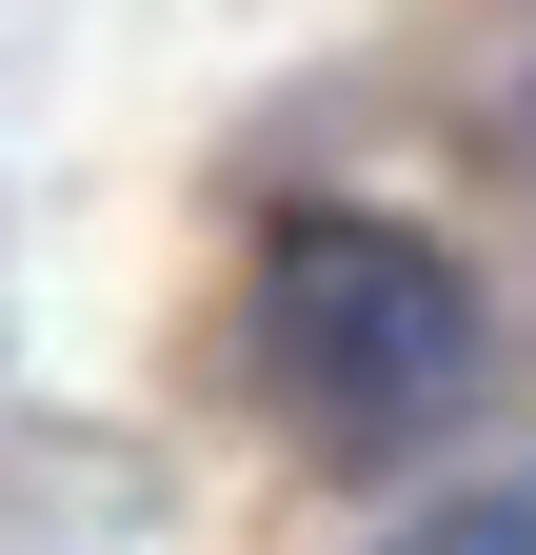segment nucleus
<instances>
[{
	"instance_id": "1",
	"label": "nucleus",
	"mask_w": 536,
	"mask_h": 555,
	"mask_svg": "<svg viewBox=\"0 0 536 555\" xmlns=\"http://www.w3.org/2000/svg\"><path fill=\"white\" fill-rule=\"evenodd\" d=\"M258 358H279V397L318 437L397 456L477 397V278L397 219H279L258 238Z\"/></svg>"
},
{
	"instance_id": "2",
	"label": "nucleus",
	"mask_w": 536,
	"mask_h": 555,
	"mask_svg": "<svg viewBox=\"0 0 536 555\" xmlns=\"http://www.w3.org/2000/svg\"><path fill=\"white\" fill-rule=\"evenodd\" d=\"M397 555H536V476H497V496H437Z\"/></svg>"
}]
</instances>
